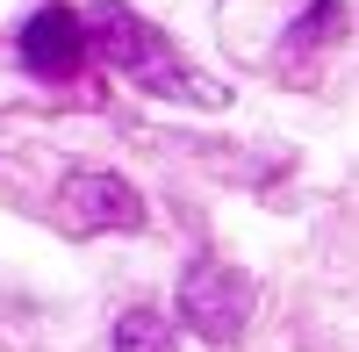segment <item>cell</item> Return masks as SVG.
I'll return each mask as SVG.
<instances>
[{
    "label": "cell",
    "mask_w": 359,
    "mask_h": 352,
    "mask_svg": "<svg viewBox=\"0 0 359 352\" xmlns=\"http://www.w3.org/2000/svg\"><path fill=\"white\" fill-rule=\"evenodd\" d=\"M79 29H86V50H101L123 79L151 86V94H194V101H216L187 65H180V50H172L165 29L144 22L137 8H123V0H94V8L79 15Z\"/></svg>",
    "instance_id": "cell-1"
},
{
    "label": "cell",
    "mask_w": 359,
    "mask_h": 352,
    "mask_svg": "<svg viewBox=\"0 0 359 352\" xmlns=\"http://www.w3.org/2000/svg\"><path fill=\"white\" fill-rule=\"evenodd\" d=\"M252 316V280L237 266H216V259H194L187 273H180V324L208 345H230L245 331Z\"/></svg>",
    "instance_id": "cell-2"
},
{
    "label": "cell",
    "mask_w": 359,
    "mask_h": 352,
    "mask_svg": "<svg viewBox=\"0 0 359 352\" xmlns=\"http://www.w3.org/2000/svg\"><path fill=\"white\" fill-rule=\"evenodd\" d=\"M22 65L50 79V86H65L79 79L86 65V29H79V8H65V0H50V8H36L22 22Z\"/></svg>",
    "instance_id": "cell-3"
},
{
    "label": "cell",
    "mask_w": 359,
    "mask_h": 352,
    "mask_svg": "<svg viewBox=\"0 0 359 352\" xmlns=\"http://www.w3.org/2000/svg\"><path fill=\"white\" fill-rule=\"evenodd\" d=\"M57 209H65L72 230H137L144 223V194L123 172H72L57 187Z\"/></svg>",
    "instance_id": "cell-4"
},
{
    "label": "cell",
    "mask_w": 359,
    "mask_h": 352,
    "mask_svg": "<svg viewBox=\"0 0 359 352\" xmlns=\"http://www.w3.org/2000/svg\"><path fill=\"white\" fill-rule=\"evenodd\" d=\"M115 352H180V324H165L158 309H123Z\"/></svg>",
    "instance_id": "cell-5"
},
{
    "label": "cell",
    "mask_w": 359,
    "mask_h": 352,
    "mask_svg": "<svg viewBox=\"0 0 359 352\" xmlns=\"http://www.w3.org/2000/svg\"><path fill=\"white\" fill-rule=\"evenodd\" d=\"M338 29H345V0H316V8L287 29V57H316V50H331Z\"/></svg>",
    "instance_id": "cell-6"
}]
</instances>
